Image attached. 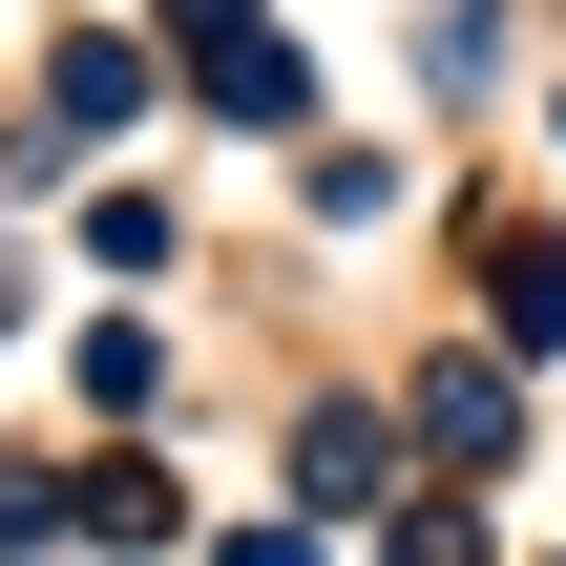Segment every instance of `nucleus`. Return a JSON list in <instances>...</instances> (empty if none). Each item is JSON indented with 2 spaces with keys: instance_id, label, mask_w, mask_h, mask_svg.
<instances>
[{
  "instance_id": "nucleus-1",
  "label": "nucleus",
  "mask_w": 566,
  "mask_h": 566,
  "mask_svg": "<svg viewBox=\"0 0 566 566\" xmlns=\"http://www.w3.org/2000/svg\"><path fill=\"white\" fill-rule=\"evenodd\" d=\"M504 336H525V357L566 336V252H546V231H504Z\"/></svg>"
},
{
  "instance_id": "nucleus-2",
  "label": "nucleus",
  "mask_w": 566,
  "mask_h": 566,
  "mask_svg": "<svg viewBox=\"0 0 566 566\" xmlns=\"http://www.w3.org/2000/svg\"><path fill=\"white\" fill-rule=\"evenodd\" d=\"M399 566H483V504H420V525H399Z\"/></svg>"
}]
</instances>
